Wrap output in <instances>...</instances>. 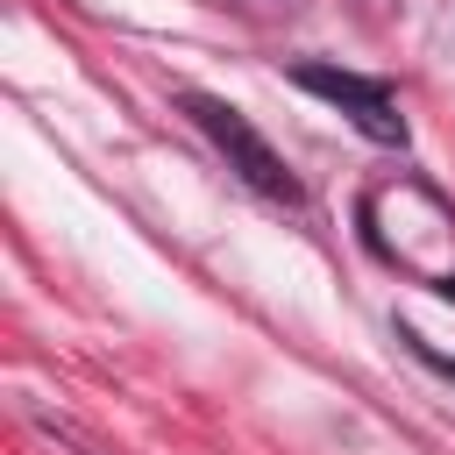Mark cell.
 <instances>
[{
    "mask_svg": "<svg viewBox=\"0 0 455 455\" xmlns=\"http://www.w3.org/2000/svg\"><path fill=\"white\" fill-rule=\"evenodd\" d=\"M299 85L306 92H320V100H334L370 142H405V121H398V100L384 92V85H370V78H355V71H327V64H299Z\"/></svg>",
    "mask_w": 455,
    "mask_h": 455,
    "instance_id": "cell-2",
    "label": "cell"
},
{
    "mask_svg": "<svg viewBox=\"0 0 455 455\" xmlns=\"http://www.w3.org/2000/svg\"><path fill=\"white\" fill-rule=\"evenodd\" d=\"M192 114H199V128L228 149V164L256 185V192H270V199H299V185H291V171H284V156L235 114V107H220V100H192Z\"/></svg>",
    "mask_w": 455,
    "mask_h": 455,
    "instance_id": "cell-1",
    "label": "cell"
}]
</instances>
